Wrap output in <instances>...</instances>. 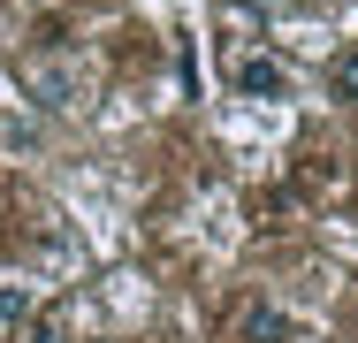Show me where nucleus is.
I'll use <instances>...</instances> for the list:
<instances>
[{
	"mask_svg": "<svg viewBox=\"0 0 358 343\" xmlns=\"http://www.w3.org/2000/svg\"><path fill=\"white\" fill-rule=\"evenodd\" d=\"M23 92H31L46 115H76V107H84V69L76 62H31L23 69Z\"/></svg>",
	"mask_w": 358,
	"mask_h": 343,
	"instance_id": "f257e3e1",
	"label": "nucleus"
},
{
	"mask_svg": "<svg viewBox=\"0 0 358 343\" xmlns=\"http://www.w3.org/2000/svg\"><path fill=\"white\" fill-rule=\"evenodd\" d=\"M229 84H236L244 99H289V69L267 62V54H236V62H229Z\"/></svg>",
	"mask_w": 358,
	"mask_h": 343,
	"instance_id": "f03ea898",
	"label": "nucleus"
},
{
	"mask_svg": "<svg viewBox=\"0 0 358 343\" xmlns=\"http://www.w3.org/2000/svg\"><path fill=\"white\" fill-rule=\"evenodd\" d=\"M31 313H38V290H31L23 274H0V336H23Z\"/></svg>",
	"mask_w": 358,
	"mask_h": 343,
	"instance_id": "7ed1b4c3",
	"label": "nucleus"
},
{
	"mask_svg": "<svg viewBox=\"0 0 358 343\" xmlns=\"http://www.w3.org/2000/svg\"><path fill=\"white\" fill-rule=\"evenodd\" d=\"M236 328H244V336H282V313H275V305H259V298H252V305H236Z\"/></svg>",
	"mask_w": 358,
	"mask_h": 343,
	"instance_id": "20e7f679",
	"label": "nucleus"
},
{
	"mask_svg": "<svg viewBox=\"0 0 358 343\" xmlns=\"http://www.w3.org/2000/svg\"><path fill=\"white\" fill-rule=\"evenodd\" d=\"M336 92H343V99H358V54H343V62H336Z\"/></svg>",
	"mask_w": 358,
	"mask_h": 343,
	"instance_id": "39448f33",
	"label": "nucleus"
},
{
	"mask_svg": "<svg viewBox=\"0 0 358 343\" xmlns=\"http://www.w3.org/2000/svg\"><path fill=\"white\" fill-rule=\"evenodd\" d=\"M31 343H69V336H62V321H38V328H31Z\"/></svg>",
	"mask_w": 358,
	"mask_h": 343,
	"instance_id": "423d86ee",
	"label": "nucleus"
}]
</instances>
